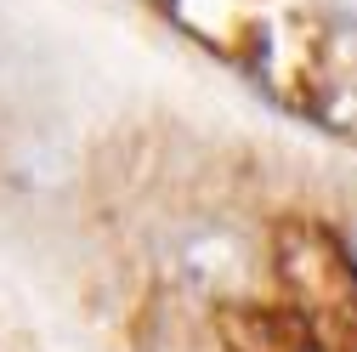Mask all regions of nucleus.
I'll return each instance as SVG.
<instances>
[{
  "instance_id": "nucleus-2",
  "label": "nucleus",
  "mask_w": 357,
  "mask_h": 352,
  "mask_svg": "<svg viewBox=\"0 0 357 352\" xmlns=\"http://www.w3.org/2000/svg\"><path fill=\"white\" fill-rule=\"evenodd\" d=\"M278 273L289 290L318 295V301H357L351 284V261L335 239H324L318 228H284L278 233Z\"/></svg>"
},
{
  "instance_id": "nucleus-1",
  "label": "nucleus",
  "mask_w": 357,
  "mask_h": 352,
  "mask_svg": "<svg viewBox=\"0 0 357 352\" xmlns=\"http://www.w3.org/2000/svg\"><path fill=\"white\" fill-rule=\"evenodd\" d=\"M170 267L199 295H238L250 284V273H255V250L227 228H193V233L176 239Z\"/></svg>"
}]
</instances>
